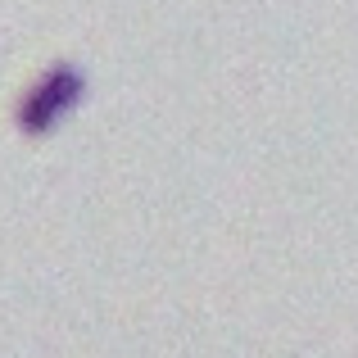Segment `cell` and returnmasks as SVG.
<instances>
[{"instance_id": "1", "label": "cell", "mask_w": 358, "mask_h": 358, "mask_svg": "<svg viewBox=\"0 0 358 358\" xmlns=\"http://www.w3.org/2000/svg\"><path fill=\"white\" fill-rule=\"evenodd\" d=\"M82 96H87L82 69H73V64H50V69L23 91V100H18V114H14L18 131H23V136H50V131L82 105Z\"/></svg>"}]
</instances>
